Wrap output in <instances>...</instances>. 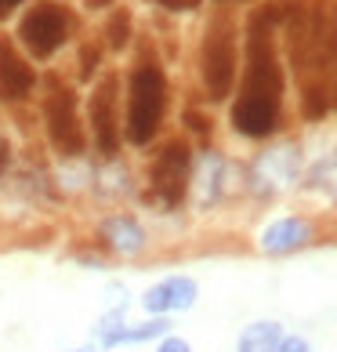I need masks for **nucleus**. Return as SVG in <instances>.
<instances>
[{"instance_id":"17","label":"nucleus","mask_w":337,"mask_h":352,"mask_svg":"<svg viewBox=\"0 0 337 352\" xmlns=\"http://www.w3.org/2000/svg\"><path fill=\"white\" fill-rule=\"evenodd\" d=\"M95 182H98V189L106 192V197H109V192H113V197H120V192H131V175H127V167L116 164V160H109L106 171L95 175Z\"/></svg>"},{"instance_id":"24","label":"nucleus","mask_w":337,"mask_h":352,"mask_svg":"<svg viewBox=\"0 0 337 352\" xmlns=\"http://www.w3.org/2000/svg\"><path fill=\"white\" fill-rule=\"evenodd\" d=\"M84 8H91V11H102V8H113V0H84Z\"/></svg>"},{"instance_id":"5","label":"nucleus","mask_w":337,"mask_h":352,"mask_svg":"<svg viewBox=\"0 0 337 352\" xmlns=\"http://www.w3.org/2000/svg\"><path fill=\"white\" fill-rule=\"evenodd\" d=\"M73 33V19L66 8L51 4V0H44V4H33L25 15L19 19V44L30 51V58L36 62H47L55 58L62 47H66Z\"/></svg>"},{"instance_id":"14","label":"nucleus","mask_w":337,"mask_h":352,"mask_svg":"<svg viewBox=\"0 0 337 352\" xmlns=\"http://www.w3.org/2000/svg\"><path fill=\"white\" fill-rule=\"evenodd\" d=\"M283 342V323L279 320H254L240 331L236 352H276Z\"/></svg>"},{"instance_id":"2","label":"nucleus","mask_w":337,"mask_h":352,"mask_svg":"<svg viewBox=\"0 0 337 352\" xmlns=\"http://www.w3.org/2000/svg\"><path fill=\"white\" fill-rule=\"evenodd\" d=\"M167 73L160 66V58L152 55V47L138 51L131 73H127V109H124V138L127 146H149L160 135L163 116H167Z\"/></svg>"},{"instance_id":"23","label":"nucleus","mask_w":337,"mask_h":352,"mask_svg":"<svg viewBox=\"0 0 337 352\" xmlns=\"http://www.w3.org/2000/svg\"><path fill=\"white\" fill-rule=\"evenodd\" d=\"M22 4H25V0H0V19H8L11 11H15V8H22Z\"/></svg>"},{"instance_id":"3","label":"nucleus","mask_w":337,"mask_h":352,"mask_svg":"<svg viewBox=\"0 0 337 352\" xmlns=\"http://www.w3.org/2000/svg\"><path fill=\"white\" fill-rule=\"evenodd\" d=\"M236 66H240V47H236V22L229 11L207 22L203 47H200V76L211 102H225L236 84Z\"/></svg>"},{"instance_id":"18","label":"nucleus","mask_w":337,"mask_h":352,"mask_svg":"<svg viewBox=\"0 0 337 352\" xmlns=\"http://www.w3.org/2000/svg\"><path fill=\"white\" fill-rule=\"evenodd\" d=\"M312 182H316V186H323V189H330L334 197H337V149L330 153V160L319 164V171L312 175Z\"/></svg>"},{"instance_id":"19","label":"nucleus","mask_w":337,"mask_h":352,"mask_svg":"<svg viewBox=\"0 0 337 352\" xmlns=\"http://www.w3.org/2000/svg\"><path fill=\"white\" fill-rule=\"evenodd\" d=\"M156 352H196V349H192V342H189V338H181V334H163L160 338V342H156Z\"/></svg>"},{"instance_id":"9","label":"nucleus","mask_w":337,"mask_h":352,"mask_svg":"<svg viewBox=\"0 0 337 352\" xmlns=\"http://www.w3.org/2000/svg\"><path fill=\"white\" fill-rule=\"evenodd\" d=\"M200 298V283L185 276V272H174V276H163L152 287H146L138 298V305L146 316H167L171 320L174 312H189Z\"/></svg>"},{"instance_id":"8","label":"nucleus","mask_w":337,"mask_h":352,"mask_svg":"<svg viewBox=\"0 0 337 352\" xmlns=\"http://www.w3.org/2000/svg\"><path fill=\"white\" fill-rule=\"evenodd\" d=\"M297 175H301V149L283 142V146H272L254 160L251 167V189L257 197H276V192L290 189Z\"/></svg>"},{"instance_id":"25","label":"nucleus","mask_w":337,"mask_h":352,"mask_svg":"<svg viewBox=\"0 0 337 352\" xmlns=\"http://www.w3.org/2000/svg\"><path fill=\"white\" fill-rule=\"evenodd\" d=\"M73 352H102V349H98V345H95V342H87V345H84V349H73Z\"/></svg>"},{"instance_id":"12","label":"nucleus","mask_w":337,"mask_h":352,"mask_svg":"<svg viewBox=\"0 0 337 352\" xmlns=\"http://www.w3.org/2000/svg\"><path fill=\"white\" fill-rule=\"evenodd\" d=\"M308 240H312V221H308L305 214H279L257 232V247L272 258L301 251Z\"/></svg>"},{"instance_id":"4","label":"nucleus","mask_w":337,"mask_h":352,"mask_svg":"<svg viewBox=\"0 0 337 352\" xmlns=\"http://www.w3.org/2000/svg\"><path fill=\"white\" fill-rule=\"evenodd\" d=\"M44 127L47 142L62 160H80L87 153V131L80 116V95L66 84H55L44 98Z\"/></svg>"},{"instance_id":"11","label":"nucleus","mask_w":337,"mask_h":352,"mask_svg":"<svg viewBox=\"0 0 337 352\" xmlns=\"http://www.w3.org/2000/svg\"><path fill=\"white\" fill-rule=\"evenodd\" d=\"M225 175H229V164L218 149H207L192 160V178H189V192H192V204L207 211L222 200L225 192Z\"/></svg>"},{"instance_id":"15","label":"nucleus","mask_w":337,"mask_h":352,"mask_svg":"<svg viewBox=\"0 0 337 352\" xmlns=\"http://www.w3.org/2000/svg\"><path fill=\"white\" fill-rule=\"evenodd\" d=\"M163 334H171V320H167V316H146L141 323H127V331H124V345L160 342Z\"/></svg>"},{"instance_id":"22","label":"nucleus","mask_w":337,"mask_h":352,"mask_svg":"<svg viewBox=\"0 0 337 352\" xmlns=\"http://www.w3.org/2000/svg\"><path fill=\"white\" fill-rule=\"evenodd\" d=\"M160 8H167V11H192L200 4V0H156Z\"/></svg>"},{"instance_id":"20","label":"nucleus","mask_w":337,"mask_h":352,"mask_svg":"<svg viewBox=\"0 0 337 352\" xmlns=\"http://www.w3.org/2000/svg\"><path fill=\"white\" fill-rule=\"evenodd\" d=\"M95 69H98V47L95 44H84V51H80V76H84V80H91Z\"/></svg>"},{"instance_id":"6","label":"nucleus","mask_w":337,"mask_h":352,"mask_svg":"<svg viewBox=\"0 0 337 352\" xmlns=\"http://www.w3.org/2000/svg\"><path fill=\"white\" fill-rule=\"evenodd\" d=\"M87 124H91V138L102 160H116L120 153V138H124V124H120V76L116 73H102L95 91L87 98Z\"/></svg>"},{"instance_id":"10","label":"nucleus","mask_w":337,"mask_h":352,"mask_svg":"<svg viewBox=\"0 0 337 352\" xmlns=\"http://www.w3.org/2000/svg\"><path fill=\"white\" fill-rule=\"evenodd\" d=\"M36 91V69L11 36H0V102H25Z\"/></svg>"},{"instance_id":"16","label":"nucleus","mask_w":337,"mask_h":352,"mask_svg":"<svg viewBox=\"0 0 337 352\" xmlns=\"http://www.w3.org/2000/svg\"><path fill=\"white\" fill-rule=\"evenodd\" d=\"M106 44L113 51H124L131 44V11L127 8H113V15L106 22Z\"/></svg>"},{"instance_id":"21","label":"nucleus","mask_w":337,"mask_h":352,"mask_svg":"<svg viewBox=\"0 0 337 352\" xmlns=\"http://www.w3.org/2000/svg\"><path fill=\"white\" fill-rule=\"evenodd\" d=\"M276 352H312V342H308L305 334H283Z\"/></svg>"},{"instance_id":"1","label":"nucleus","mask_w":337,"mask_h":352,"mask_svg":"<svg viewBox=\"0 0 337 352\" xmlns=\"http://www.w3.org/2000/svg\"><path fill=\"white\" fill-rule=\"evenodd\" d=\"M268 8L254 11L247 22V44H243V80L232 102V127L243 138H268L279 127L283 113V62L276 47Z\"/></svg>"},{"instance_id":"13","label":"nucleus","mask_w":337,"mask_h":352,"mask_svg":"<svg viewBox=\"0 0 337 352\" xmlns=\"http://www.w3.org/2000/svg\"><path fill=\"white\" fill-rule=\"evenodd\" d=\"M98 236L113 254H120V258H135L149 247V232L135 214H106L98 221Z\"/></svg>"},{"instance_id":"26","label":"nucleus","mask_w":337,"mask_h":352,"mask_svg":"<svg viewBox=\"0 0 337 352\" xmlns=\"http://www.w3.org/2000/svg\"><path fill=\"white\" fill-rule=\"evenodd\" d=\"M334 106H337V87H334Z\"/></svg>"},{"instance_id":"7","label":"nucleus","mask_w":337,"mask_h":352,"mask_svg":"<svg viewBox=\"0 0 337 352\" xmlns=\"http://www.w3.org/2000/svg\"><path fill=\"white\" fill-rule=\"evenodd\" d=\"M189 178H192V149H189V142L171 138L149 167L152 197H156L163 207H178L189 192Z\"/></svg>"}]
</instances>
